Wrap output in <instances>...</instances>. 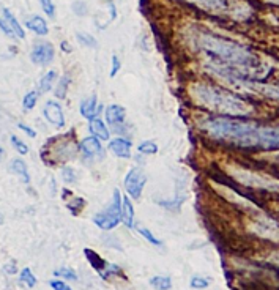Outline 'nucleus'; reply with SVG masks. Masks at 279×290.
I'll use <instances>...</instances> for the list:
<instances>
[{
  "label": "nucleus",
  "instance_id": "obj_35",
  "mask_svg": "<svg viewBox=\"0 0 279 290\" xmlns=\"http://www.w3.org/2000/svg\"><path fill=\"white\" fill-rule=\"evenodd\" d=\"M11 143L14 145V149L18 150L21 155H27L29 153V147L27 145L19 139V137H16V136H11Z\"/></svg>",
  "mask_w": 279,
  "mask_h": 290
},
{
  "label": "nucleus",
  "instance_id": "obj_48",
  "mask_svg": "<svg viewBox=\"0 0 279 290\" xmlns=\"http://www.w3.org/2000/svg\"><path fill=\"white\" fill-rule=\"evenodd\" d=\"M2 156H4V149L0 147V158H2Z\"/></svg>",
  "mask_w": 279,
  "mask_h": 290
},
{
  "label": "nucleus",
  "instance_id": "obj_14",
  "mask_svg": "<svg viewBox=\"0 0 279 290\" xmlns=\"http://www.w3.org/2000/svg\"><path fill=\"white\" fill-rule=\"evenodd\" d=\"M109 150L119 158H131V142L122 137L112 139L109 142Z\"/></svg>",
  "mask_w": 279,
  "mask_h": 290
},
{
  "label": "nucleus",
  "instance_id": "obj_45",
  "mask_svg": "<svg viewBox=\"0 0 279 290\" xmlns=\"http://www.w3.org/2000/svg\"><path fill=\"white\" fill-rule=\"evenodd\" d=\"M268 260H270L271 264H274V265L279 267V251H277V252H273V254L268 257Z\"/></svg>",
  "mask_w": 279,
  "mask_h": 290
},
{
  "label": "nucleus",
  "instance_id": "obj_24",
  "mask_svg": "<svg viewBox=\"0 0 279 290\" xmlns=\"http://www.w3.org/2000/svg\"><path fill=\"white\" fill-rule=\"evenodd\" d=\"M68 85H70V76H63V77H60L59 84H57V89H55V96H57L59 100H63L65 96H67Z\"/></svg>",
  "mask_w": 279,
  "mask_h": 290
},
{
  "label": "nucleus",
  "instance_id": "obj_30",
  "mask_svg": "<svg viewBox=\"0 0 279 290\" xmlns=\"http://www.w3.org/2000/svg\"><path fill=\"white\" fill-rule=\"evenodd\" d=\"M76 38L80 44H84L87 47H96V40L90 34H82V32H77Z\"/></svg>",
  "mask_w": 279,
  "mask_h": 290
},
{
  "label": "nucleus",
  "instance_id": "obj_22",
  "mask_svg": "<svg viewBox=\"0 0 279 290\" xmlns=\"http://www.w3.org/2000/svg\"><path fill=\"white\" fill-rule=\"evenodd\" d=\"M11 170L14 173H18L24 183H30V175H29V170H27V166L22 159H14L11 163Z\"/></svg>",
  "mask_w": 279,
  "mask_h": 290
},
{
  "label": "nucleus",
  "instance_id": "obj_26",
  "mask_svg": "<svg viewBox=\"0 0 279 290\" xmlns=\"http://www.w3.org/2000/svg\"><path fill=\"white\" fill-rule=\"evenodd\" d=\"M19 281L24 282V284H27V287H30V288L37 285V278L34 276V273H32L30 268H24V270L21 271Z\"/></svg>",
  "mask_w": 279,
  "mask_h": 290
},
{
  "label": "nucleus",
  "instance_id": "obj_18",
  "mask_svg": "<svg viewBox=\"0 0 279 290\" xmlns=\"http://www.w3.org/2000/svg\"><path fill=\"white\" fill-rule=\"evenodd\" d=\"M122 221L125 222L126 227H134V208L128 197L122 199Z\"/></svg>",
  "mask_w": 279,
  "mask_h": 290
},
{
  "label": "nucleus",
  "instance_id": "obj_17",
  "mask_svg": "<svg viewBox=\"0 0 279 290\" xmlns=\"http://www.w3.org/2000/svg\"><path fill=\"white\" fill-rule=\"evenodd\" d=\"M89 130L93 136H96L98 139H101V140H109V130H107V126L103 120H100L98 117L92 119L90 120V125H89Z\"/></svg>",
  "mask_w": 279,
  "mask_h": 290
},
{
  "label": "nucleus",
  "instance_id": "obj_33",
  "mask_svg": "<svg viewBox=\"0 0 279 290\" xmlns=\"http://www.w3.org/2000/svg\"><path fill=\"white\" fill-rule=\"evenodd\" d=\"M54 275L59 276V278H65V279H68V281H76L77 279V275L70 270V268H60V270H55L54 271Z\"/></svg>",
  "mask_w": 279,
  "mask_h": 290
},
{
  "label": "nucleus",
  "instance_id": "obj_29",
  "mask_svg": "<svg viewBox=\"0 0 279 290\" xmlns=\"http://www.w3.org/2000/svg\"><path fill=\"white\" fill-rule=\"evenodd\" d=\"M37 100H38V93H37V92H29V93L24 96V101H22L24 109H25V110L34 109L35 104H37Z\"/></svg>",
  "mask_w": 279,
  "mask_h": 290
},
{
  "label": "nucleus",
  "instance_id": "obj_13",
  "mask_svg": "<svg viewBox=\"0 0 279 290\" xmlns=\"http://www.w3.org/2000/svg\"><path fill=\"white\" fill-rule=\"evenodd\" d=\"M79 150L82 152V155H84L86 158H93L96 155H100L103 149H101L100 139H98L96 136H92V137H86L80 142Z\"/></svg>",
  "mask_w": 279,
  "mask_h": 290
},
{
  "label": "nucleus",
  "instance_id": "obj_32",
  "mask_svg": "<svg viewBox=\"0 0 279 290\" xmlns=\"http://www.w3.org/2000/svg\"><path fill=\"white\" fill-rule=\"evenodd\" d=\"M84 205H86V200L82 199V197H74L70 204H68V210L73 213V215H77L82 208H84Z\"/></svg>",
  "mask_w": 279,
  "mask_h": 290
},
{
  "label": "nucleus",
  "instance_id": "obj_27",
  "mask_svg": "<svg viewBox=\"0 0 279 290\" xmlns=\"http://www.w3.org/2000/svg\"><path fill=\"white\" fill-rule=\"evenodd\" d=\"M136 229H137V232L147 240V241H150V243L153 245V246H161L162 243H161V241L149 230V229H145V227H142V225H136Z\"/></svg>",
  "mask_w": 279,
  "mask_h": 290
},
{
  "label": "nucleus",
  "instance_id": "obj_21",
  "mask_svg": "<svg viewBox=\"0 0 279 290\" xmlns=\"http://www.w3.org/2000/svg\"><path fill=\"white\" fill-rule=\"evenodd\" d=\"M4 18L7 19V22L10 24V27L13 28V32H14V35L18 37V38H24L25 37V34H24V30H22V27H21V24L18 22V19L14 18V14L8 10V8H4Z\"/></svg>",
  "mask_w": 279,
  "mask_h": 290
},
{
  "label": "nucleus",
  "instance_id": "obj_36",
  "mask_svg": "<svg viewBox=\"0 0 279 290\" xmlns=\"http://www.w3.org/2000/svg\"><path fill=\"white\" fill-rule=\"evenodd\" d=\"M62 179L65 180V183H74L76 182V173L71 167H65L62 170Z\"/></svg>",
  "mask_w": 279,
  "mask_h": 290
},
{
  "label": "nucleus",
  "instance_id": "obj_5",
  "mask_svg": "<svg viewBox=\"0 0 279 290\" xmlns=\"http://www.w3.org/2000/svg\"><path fill=\"white\" fill-rule=\"evenodd\" d=\"M186 2L198 5L205 11L231 14L237 19H246L251 14L249 7L238 2V0H186Z\"/></svg>",
  "mask_w": 279,
  "mask_h": 290
},
{
  "label": "nucleus",
  "instance_id": "obj_47",
  "mask_svg": "<svg viewBox=\"0 0 279 290\" xmlns=\"http://www.w3.org/2000/svg\"><path fill=\"white\" fill-rule=\"evenodd\" d=\"M60 47H62V51H65V52H71V47H70V44L67 41H62Z\"/></svg>",
  "mask_w": 279,
  "mask_h": 290
},
{
  "label": "nucleus",
  "instance_id": "obj_23",
  "mask_svg": "<svg viewBox=\"0 0 279 290\" xmlns=\"http://www.w3.org/2000/svg\"><path fill=\"white\" fill-rule=\"evenodd\" d=\"M57 79V73L55 71H49L46 73L41 80H40V85H38V92L40 93H46L52 89V84H54V80Z\"/></svg>",
  "mask_w": 279,
  "mask_h": 290
},
{
  "label": "nucleus",
  "instance_id": "obj_41",
  "mask_svg": "<svg viewBox=\"0 0 279 290\" xmlns=\"http://www.w3.org/2000/svg\"><path fill=\"white\" fill-rule=\"evenodd\" d=\"M183 199H185V197H180V199H177V200H171V202H166V200H158V204H159V205H162V207H166V208H180V205H182Z\"/></svg>",
  "mask_w": 279,
  "mask_h": 290
},
{
  "label": "nucleus",
  "instance_id": "obj_31",
  "mask_svg": "<svg viewBox=\"0 0 279 290\" xmlns=\"http://www.w3.org/2000/svg\"><path fill=\"white\" fill-rule=\"evenodd\" d=\"M120 276L122 275V270L117 267V265H112V264H107V267L103 270V273H100V276L103 278V279H109L110 276Z\"/></svg>",
  "mask_w": 279,
  "mask_h": 290
},
{
  "label": "nucleus",
  "instance_id": "obj_16",
  "mask_svg": "<svg viewBox=\"0 0 279 290\" xmlns=\"http://www.w3.org/2000/svg\"><path fill=\"white\" fill-rule=\"evenodd\" d=\"M101 112V107H98V101H96V96H92L89 100H84L80 103V115L86 117L89 120L95 119L98 114Z\"/></svg>",
  "mask_w": 279,
  "mask_h": 290
},
{
  "label": "nucleus",
  "instance_id": "obj_25",
  "mask_svg": "<svg viewBox=\"0 0 279 290\" xmlns=\"http://www.w3.org/2000/svg\"><path fill=\"white\" fill-rule=\"evenodd\" d=\"M150 285L155 288H162V290H168L172 287V281L169 276H156L150 279Z\"/></svg>",
  "mask_w": 279,
  "mask_h": 290
},
{
  "label": "nucleus",
  "instance_id": "obj_10",
  "mask_svg": "<svg viewBox=\"0 0 279 290\" xmlns=\"http://www.w3.org/2000/svg\"><path fill=\"white\" fill-rule=\"evenodd\" d=\"M145 185H147V177L141 170L133 169V170H129L128 175L125 177V189H126L128 194L134 199L141 197Z\"/></svg>",
  "mask_w": 279,
  "mask_h": 290
},
{
  "label": "nucleus",
  "instance_id": "obj_46",
  "mask_svg": "<svg viewBox=\"0 0 279 290\" xmlns=\"http://www.w3.org/2000/svg\"><path fill=\"white\" fill-rule=\"evenodd\" d=\"M109 10H110V21H114L117 18V10H116V5L112 2H109Z\"/></svg>",
  "mask_w": 279,
  "mask_h": 290
},
{
  "label": "nucleus",
  "instance_id": "obj_19",
  "mask_svg": "<svg viewBox=\"0 0 279 290\" xmlns=\"http://www.w3.org/2000/svg\"><path fill=\"white\" fill-rule=\"evenodd\" d=\"M25 27L32 32H35L37 35H47V24L46 21L41 18V16H34V18H30L25 21Z\"/></svg>",
  "mask_w": 279,
  "mask_h": 290
},
{
  "label": "nucleus",
  "instance_id": "obj_12",
  "mask_svg": "<svg viewBox=\"0 0 279 290\" xmlns=\"http://www.w3.org/2000/svg\"><path fill=\"white\" fill-rule=\"evenodd\" d=\"M43 114L46 117V120L51 123L55 128H63L65 126V115H63V110L62 106L55 101H47L44 106Z\"/></svg>",
  "mask_w": 279,
  "mask_h": 290
},
{
  "label": "nucleus",
  "instance_id": "obj_34",
  "mask_svg": "<svg viewBox=\"0 0 279 290\" xmlns=\"http://www.w3.org/2000/svg\"><path fill=\"white\" fill-rule=\"evenodd\" d=\"M40 4H41L43 11L49 16V18H54V16H55V7L52 4V0H40Z\"/></svg>",
  "mask_w": 279,
  "mask_h": 290
},
{
  "label": "nucleus",
  "instance_id": "obj_40",
  "mask_svg": "<svg viewBox=\"0 0 279 290\" xmlns=\"http://www.w3.org/2000/svg\"><path fill=\"white\" fill-rule=\"evenodd\" d=\"M0 28H2V30H4V34L8 35L10 38H14V37H16V35H14V32H13V28L10 27V24L7 22L5 18H0Z\"/></svg>",
  "mask_w": 279,
  "mask_h": 290
},
{
  "label": "nucleus",
  "instance_id": "obj_15",
  "mask_svg": "<svg viewBox=\"0 0 279 290\" xmlns=\"http://www.w3.org/2000/svg\"><path fill=\"white\" fill-rule=\"evenodd\" d=\"M125 115H126V110L122 106L117 104H112L106 109V120L109 122V125L112 126H119L125 123Z\"/></svg>",
  "mask_w": 279,
  "mask_h": 290
},
{
  "label": "nucleus",
  "instance_id": "obj_2",
  "mask_svg": "<svg viewBox=\"0 0 279 290\" xmlns=\"http://www.w3.org/2000/svg\"><path fill=\"white\" fill-rule=\"evenodd\" d=\"M204 128L211 137L238 149L279 150V126H262L219 117L207 120Z\"/></svg>",
  "mask_w": 279,
  "mask_h": 290
},
{
  "label": "nucleus",
  "instance_id": "obj_44",
  "mask_svg": "<svg viewBox=\"0 0 279 290\" xmlns=\"http://www.w3.org/2000/svg\"><path fill=\"white\" fill-rule=\"evenodd\" d=\"M18 128H19V130H22V131H24L27 136H30V137H35V136H37L35 130H32L30 126H27V125H24V123H19V125H18Z\"/></svg>",
  "mask_w": 279,
  "mask_h": 290
},
{
  "label": "nucleus",
  "instance_id": "obj_3",
  "mask_svg": "<svg viewBox=\"0 0 279 290\" xmlns=\"http://www.w3.org/2000/svg\"><path fill=\"white\" fill-rule=\"evenodd\" d=\"M191 95L199 106L207 107L210 110L221 112L224 115H249L253 114V106L244 101L240 96L227 92L219 87L205 85V84H194L191 87Z\"/></svg>",
  "mask_w": 279,
  "mask_h": 290
},
{
  "label": "nucleus",
  "instance_id": "obj_37",
  "mask_svg": "<svg viewBox=\"0 0 279 290\" xmlns=\"http://www.w3.org/2000/svg\"><path fill=\"white\" fill-rule=\"evenodd\" d=\"M71 8H73V11H74L77 16H86V14H87V5H86L84 2H80V0L74 2V4L71 5Z\"/></svg>",
  "mask_w": 279,
  "mask_h": 290
},
{
  "label": "nucleus",
  "instance_id": "obj_6",
  "mask_svg": "<svg viewBox=\"0 0 279 290\" xmlns=\"http://www.w3.org/2000/svg\"><path fill=\"white\" fill-rule=\"evenodd\" d=\"M231 175L234 179L244 185V186H251V188H259V189H265V191H271V192H277L279 194V180L273 179L270 175H264L259 172H253V170H246V169H231Z\"/></svg>",
  "mask_w": 279,
  "mask_h": 290
},
{
  "label": "nucleus",
  "instance_id": "obj_28",
  "mask_svg": "<svg viewBox=\"0 0 279 290\" xmlns=\"http://www.w3.org/2000/svg\"><path fill=\"white\" fill-rule=\"evenodd\" d=\"M137 150L141 153H145V155H155V153H158V145L152 140H145L139 145Z\"/></svg>",
  "mask_w": 279,
  "mask_h": 290
},
{
  "label": "nucleus",
  "instance_id": "obj_39",
  "mask_svg": "<svg viewBox=\"0 0 279 290\" xmlns=\"http://www.w3.org/2000/svg\"><path fill=\"white\" fill-rule=\"evenodd\" d=\"M120 68H122V63H120V59L117 57V55H114L112 57V70H110V77H116L117 76V73L120 71Z\"/></svg>",
  "mask_w": 279,
  "mask_h": 290
},
{
  "label": "nucleus",
  "instance_id": "obj_20",
  "mask_svg": "<svg viewBox=\"0 0 279 290\" xmlns=\"http://www.w3.org/2000/svg\"><path fill=\"white\" fill-rule=\"evenodd\" d=\"M84 255L87 257V260L92 265V268L96 270L98 273H103V270L107 267V262L103 259V257L100 254H96L95 251H92V249H84Z\"/></svg>",
  "mask_w": 279,
  "mask_h": 290
},
{
  "label": "nucleus",
  "instance_id": "obj_38",
  "mask_svg": "<svg viewBox=\"0 0 279 290\" xmlns=\"http://www.w3.org/2000/svg\"><path fill=\"white\" fill-rule=\"evenodd\" d=\"M189 285L192 288H207L208 287V281L204 279V278H199V276H194L189 282Z\"/></svg>",
  "mask_w": 279,
  "mask_h": 290
},
{
  "label": "nucleus",
  "instance_id": "obj_8",
  "mask_svg": "<svg viewBox=\"0 0 279 290\" xmlns=\"http://www.w3.org/2000/svg\"><path fill=\"white\" fill-rule=\"evenodd\" d=\"M222 77L231 85L237 87L238 90L256 93V95H260V96H265V98L279 101V87L277 85L260 84V82H254L253 79H241V77H234V76H222Z\"/></svg>",
  "mask_w": 279,
  "mask_h": 290
},
{
  "label": "nucleus",
  "instance_id": "obj_1",
  "mask_svg": "<svg viewBox=\"0 0 279 290\" xmlns=\"http://www.w3.org/2000/svg\"><path fill=\"white\" fill-rule=\"evenodd\" d=\"M199 49H202L216 67L221 76H234L241 79H264L270 73V65L248 47L211 34L198 35Z\"/></svg>",
  "mask_w": 279,
  "mask_h": 290
},
{
  "label": "nucleus",
  "instance_id": "obj_4",
  "mask_svg": "<svg viewBox=\"0 0 279 290\" xmlns=\"http://www.w3.org/2000/svg\"><path fill=\"white\" fill-rule=\"evenodd\" d=\"M76 152H77V145L74 142V134L73 131H70L63 136L49 139L41 150V158L44 161V164L54 166L71 159L76 155Z\"/></svg>",
  "mask_w": 279,
  "mask_h": 290
},
{
  "label": "nucleus",
  "instance_id": "obj_9",
  "mask_svg": "<svg viewBox=\"0 0 279 290\" xmlns=\"http://www.w3.org/2000/svg\"><path fill=\"white\" fill-rule=\"evenodd\" d=\"M249 229H251V232H254L256 235L262 237V238L279 241V222H276L274 219H271L268 216H260V218L254 219L249 225Z\"/></svg>",
  "mask_w": 279,
  "mask_h": 290
},
{
  "label": "nucleus",
  "instance_id": "obj_7",
  "mask_svg": "<svg viewBox=\"0 0 279 290\" xmlns=\"http://www.w3.org/2000/svg\"><path fill=\"white\" fill-rule=\"evenodd\" d=\"M122 197L120 191H114V200L112 204L106 208L104 212L98 213L93 216V222L103 230H112L116 229L122 221Z\"/></svg>",
  "mask_w": 279,
  "mask_h": 290
},
{
  "label": "nucleus",
  "instance_id": "obj_11",
  "mask_svg": "<svg viewBox=\"0 0 279 290\" xmlns=\"http://www.w3.org/2000/svg\"><path fill=\"white\" fill-rule=\"evenodd\" d=\"M30 59L34 63H37V65H41V67L49 65L54 59V46L51 43L35 44V47L32 49Z\"/></svg>",
  "mask_w": 279,
  "mask_h": 290
},
{
  "label": "nucleus",
  "instance_id": "obj_42",
  "mask_svg": "<svg viewBox=\"0 0 279 290\" xmlns=\"http://www.w3.org/2000/svg\"><path fill=\"white\" fill-rule=\"evenodd\" d=\"M2 271L7 273V275H14V273H18V267H16V262H14V260L8 262V264L2 268Z\"/></svg>",
  "mask_w": 279,
  "mask_h": 290
},
{
  "label": "nucleus",
  "instance_id": "obj_43",
  "mask_svg": "<svg viewBox=\"0 0 279 290\" xmlns=\"http://www.w3.org/2000/svg\"><path fill=\"white\" fill-rule=\"evenodd\" d=\"M51 288H54V290H70L71 287L70 285H67L63 281H51Z\"/></svg>",
  "mask_w": 279,
  "mask_h": 290
},
{
  "label": "nucleus",
  "instance_id": "obj_49",
  "mask_svg": "<svg viewBox=\"0 0 279 290\" xmlns=\"http://www.w3.org/2000/svg\"><path fill=\"white\" fill-rule=\"evenodd\" d=\"M4 222V218H2V215H0V224H2Z\"/></svg>",
  "mask_w": 279,
  "mask_h": 290
}]
</instances>
